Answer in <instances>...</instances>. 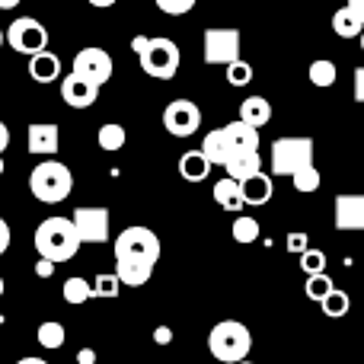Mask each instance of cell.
Instances as JSON below:
<instances>
[{
  "mask_svg": "<svg viewBox=\"0 0 364 364\" xmlns=\"http://www.w3.org/2000/svg\"><path fill=\"white\" fill-rule=\"evenodd\" d=\"M355 100L364 102V68H355Z\"/></svg>",
  "mask_w": 364,
  "mask_h": 364,
  "instance_id": "60d3db41",
  "label": "cell"
},
{
  "mask_svg": "<svg viewBox=\"0 0 364 364\" xmlns=\"http://www.w3.org/2000/svg\"><path fill=\"white\" fill-rule=\"evenodd\" d=\"M4 45H6V42H4V29H0V48H4Z\"/></svg>",
  "mask_w": 364,
  "mask_h": 364,
  "instance_id": "816d5d0a",
  "label": "cell"
},
{
  "mask_svg": "<svg viewBox=\"0 0 364 364\" xmlns=\"http://www.w3.org/2000/svg\"><path fill=\"white\" fill-rule=\"evenodd\" d=\"M36 250L38 259H48L51 265L70 262L80 250V240H77L70 218H45L36 230Z\"/></svg>",
  "mask_w": 364,
  "mask_h": 364,
  "instance_id": "6da1fadb",
  "label": "cell"
},
{
  "mask_svg": "<svg viewBox=\"0 0 364 364\" xmlns=\"http://www.w3.org/2000/svg\"><path fill=\"white\" fill-rule=\"evenodd\" d=\"M10 240H13V233H10V224H6V220L0 218V256H4V252L10 250Z\"/></svg>",
  "mask_w": 364,
  "mask_h": 364,
  "instance_id": "74e56055",
  "label": "cell"
},
{
  "mask_svg": "<svg viewBox=\"0 0 364 364\" xmlns=\"http://www.w3.org/2000/svg\"><path fill=\"white\" fill-rule=\"evenodd\" d=\"M307 74H310V83H314V87H320V90L333 87V83L339 80V70H336V64L329 61V58H320V61H314Z\"/></svg>",
  "mask_w": 364,
  "mask_h": 364,
  "instance_id": "4316f807",
  "label": "cell"
},
{
  "mask_svg": "<svg viewBox=\"0 0 364 364\" xmlns=\"http://www.w3.org/2000/svg\"><path fill=\"white\" fill-rule=\"evenodd\" d=\"M61 100L68 102L70 109H90L96 100H100V87H93V83L80 80V77L68 74L61 80Z\"/></svg>",
  "mask_w": 364,
  "mask_h": 364,
  "instance_id": "5bb4252c",
  "label": "cell"
},
{
  "mask_svg": "<svg viewBox=\"0 0 364 364\" xmlns=\"http://www.w3.org/2000/svg\"><path fill=\"white\" fill-rule=\"evenodd\" d=\"M109 208H77L74 214H70V224H74L77 230V240L83 243H106L109 240Z\"/></svg>",
  "mask_w": 364,
  "mask_h": 364,
  "instance_id": "30bf717a",
  "label": "cell"
},
{
  "mask_svg": "<svg viewBox=\"0 0 364 364\" xmlns=\"http://www.w3.org/2000/svg\"><path fill=\"white\" fill-rule=\"evenodd\" d=\"M314 138H278L272 141V173L275 176H297L314 166Z\"/></svg>",
  "mask_w": 364,
  "mask_h": 364,
  "instance_id": "277c9868",
  "label": "cell"
},
{
  "mask_svg": "<svg viewBox=\"0 0 364 364\" xmlns=\"http://www.w3.org/2000/svg\"><path fill=\"white\" fill-rule=\"evenodd\" d=\"M36 275L38 278H51V275H55V265H51L48 259H38V262H36Z\"/></svg>",
  "mask_w": 364,
  "mask_h": 364,
  "instance_id": "b9f144b4",
  "label": "cell"
},
{
  "mask_svg": "<svg viewBox=\"0 0 364 364\" xmlns=\"http://www.w3.org/2000/svg\"><path fill=\"white\" fill-rule=\"evenodd\" d=\"M154 4H157V10L170 13V16H182V13H188L198 0H154Z\"/></svg>",
  "mask_w": 364,
  "mask_h": 364,
  "instance_id": "d590c367",
  "label": "cell"
},
{
  "mask_svg": "<svg viewBox=\"0 0 364 364\" xmlns=\"http://www.w3.org/2000/svg\"><path fill=\"white\" fill-rule=\"evenodd\" d=\"M29 77L36 83H55L61 77V58L55 51H38L29 58Z\"/></svg>",
  "mask_w": 364,
  "mask_h": 364,
  "instance_id": "e0dca14e",
  "label": "cell"
},
{
  "mask_svg": "<svg viewBox=\"0 0 364 364\" xmlns=\"http://www.w3.org/2000/svg\"><path fill=\"white\" fill-rule=\"evenodd\" d=\"M358 38H361V51H364V29H361V36H358Z\"/></svg>",
  "mask_w": 364,
  "mask_h": 364,
  "instance_id": "f5cc1de1",
  "label": "cell"
},
{
  "mask_svg": "<svg viewBox=\"0 0 364 364\" xmlns=\"http://www.w3.org/2000/svg\"><path fill=\"white\" fill-rule=\"evenodd\" d=\"M74 188V173L61 164V160H42L36 170L29 173V192L45 205H58L64 201Z\"/></svg>",
  "mask_w": 364,
  "mask_h": 364,
  "instance_id": "3957f363",
  "label": "cell"
},
{
  "mask_svg": "<svg viewBox=\"0 0 364 364\" xmlns=\"http://www.w3.org/2000/svg\"><path fill=\"white\" fill-rule=\"evenodd\" d=\"M4 170H6V166H4V157H0V176H4Z\"/></svg>",
  "mask_w": 364,
  "mask_h": 364,
  "instance_id": "f907efd6",
  "label": "cell"
},
{
  "mask_svg": "<svg viewBox=\"0 0 364 364\" xmlns=\"http://www.w3.org/2000/svg\"><path fill=\"white\" fill-rule=\"evenodd\" d=\"M23 0H0V10H13V6H19Z\"/></svg>",
  "mask_w": 364,
  "mask_h": 364,
  "instance_id": "7dc6e473",
  "label": "cell"
},
{
  "mask_svg": "<svg viewBox=\"0 0 364 364\" xmlns=\"http://www.w3.org/2000/svg\"><path fill=\"white\" fill-rule=\"evenodd\" d=\"M320 307H323V314H326L329 320H339V316H346L348 310H352V297H348L346 291L333 288V291H329V294L320 301Z\"/></svg>",
  "mask_w": 364,
  "mask_h": 364,
  "instance_id": "484cf974",
  "label": "cell"
},
{
  "mask_svg": "<svg viewBox=\"0 0 364 364\" xmlns=\"http://www.w3.org/2000/svg\"><path fill=\"white\" fill-rule=\"evenodd\" d=\"M154 342H157V346H170V342H173V329L170 326H157V329H154Z\"/></svg>",
  "mask_w": 364,
  "mask_h": 364,
  "instance_id": "f35d334b",
  "label": "cell"
},
{
  "mask_svg": "<svg viewBox=\"0 0 364 364\" xmlns=\"http://www.w3.org/2000/svg\"><path fill=\"white\" fill-rule=\"evenodd\" d=\"M164 128L173 138H192L201 128V109L192 100H173L164 109Z\"/></svg>",
  "mask_w": 364,
  "mask_h": 364,
  "instance_id": "8fae6325",
  "label": "cell"
},
{
  "mask_svg": "<svg viewBox=\"0 0 364 364\" xmlns=\"http://www.w3.org/2000/svg\"><path fill=\"white\" fill-rule=\"evenodd\" d=\"M208 352L220 364H240L252 352V333L240 320H220L208 333Z\"/></svg>",
  "mask_w": 364,
  "mask_h": 364,
  "instance_id": "7a4b0ae2",
  "label": "cell"
},
{
  "mask_svg": "<svg viewBox=\"0 0 364 364\" xmlns=\"http://www.w3.org/2000/svg\"><path fill=\"white\" fill-rule=\"evenodd\" d=\"M333 288H336V284H333V278H329L326 272H323V275H310V278H307V288H304V291H307V297H310V301H316V304H320L323 297H326Z\"/></svg>",
  "mask_w": 364,
  "mask_h": 364,
  "instance_id": "1f68e13d",
  "label": "cell"
},
{
  "mask_svg": "<svg viewBox=\"0 0 364 364\" xmlns=\"http://www.w3.org/2000/svg\"><path fill=\"white\" fill-rule=\"evenodd\" d=\"M237 186H240V201L252 208L269 205L272 195H275V182H272V176H265V173H256V176L237 182Z\"/></svg>",
  "mask_w": 364,
  "mask_h": 364,
  "instance_id": "9a60e30c",
  "label": "cell"
},
{
  "mask_svg": "<svg viewBox=\"0 0 364 364\" xmlns=\"http://www.w3.org/2000/svg\"><path fill=\"white\" fill-rule=\"evenodd\" d=\"M240 364H252V361H240Z\"/></svg>",
  "mask_w": 364,
  "mask_h": 364,
  "instance_id": "db71d44e",
  "label": "cell"
},
{
  "mask_svg": "<svg viewBox=\"0 0 364 364\" xmlns=\"http://www.w3.org/2000/svg\"><path fill=\"white\" fill-rule=\"evenodd\" d=\"M154 275L151 265H141V262H128V259H115V278L119 284H128V288H141L147 284Z\"/></svg>",
  "mask_w": 364,
  "mask_h": 364,
  "instance_id": "44dd1931",
  "label": "cell"
},
{
  "mask_svg": "<svg viewBox=\"0 0 364 364\" xmlns=\"http://www.w3.org/2000/svg\"><path fill=\"white\" fill-rule=\"evenodd\" d=\"M227 83H230V87H246V83H252V64L243 61V58L227 64Z\"/></svg>",
  "mask_w": 364,
  "mask_h": 364,
  "instance_id": "4dcf8cb0",
  "label": "cell"
},
{
  "mask_svg": "<svg viewBox=\"0 0 364 364\" xmlns=\"http://www.w3.org/2000/svg\"><path fill=\"white\" fill-rule=\"evenodd\" d=\"M77 364H96V352L93 348H80L77 352Z\"/></svg>",
  "mask_w": 364,
  "mask_h": 364,
  "instance_id": "7bdbcfd3",
  "label": "cell"
},
{
  "mask_svg": "<svg viewBox=\"0 0 364 364\" xmlns=\"http://www.w3.org/2000/svg\"><path fill=\"white\" fill-rule=\"evenodd\" d=\"M141 68L154 80H173L179 70V45L173 38H147V48L141 51Z\"/></svg>",
  "mask_w": 364,
  "mask_h": 364,
  "instance_id": "8992f818",
  "label": "cell"
},
{
  "mask_svg": "<svg viewBox=\"0 0 364 364\" xmlns=\"http://www.w3.org/2000/svg\"><path fill=\"white\" fill-rule=\"evenodd\" d=\"M240 51H243V36L240 29H205L201 36V55H205V64H233L240 61Z\"/></svg>",
  "mask_w": 364,
  "mask_h": 364,
  "instance_id": "ba28073f",
  "label": "cell"
},
{
  "mask_svg": "<svg viewBox=\"0 0 364 364\" xmlns=\"http://www.w3.org/2000/svg\"><path fill=\"white\" fill-rule=\"evenodd\" d=\"M227 170V179L233 182H243L250 176H256V173H262V157H259V151H246V154H230L224 164Z\"/></svg>",
  "mask_w": 364,
  "mask_h": 364,
  "instance_id": "2e32d148",
  "label": "cell"
},
{
  "mask_svg": "<svg viewBox=\"0 0 364 364\" xmlns=\"http://www.w3.org/2000/svg\"><path fill=\"white\" fill-rule=\"evenodd\" d=\"M90 6H100V10H106V6H115V0H87Z\"/></svg>",
  "mask_w": 364,
  "mask_h": 364,
  "instance_id": "bcb514c9",
  "label": "cell"
},
{
  "mask_svg": "<svg viewBox=\"0 0 364 364\" xmlns=\"http://www.w3.org/2000/svg\"><path fill=\"white\" fill-rule=\"evenodd\" d=\"M240 122L250 128H262L272 122V106L265 96H250V100H243V106H240Z\"/></svg>",
  "mask_w": 364,
  "mask_h": 364,
  "instance_id": "ffe728a7",
  "label": "cell"
},
{
  "mask_svg": "<svg viewBox=\"0 0 364 364\" xmlns=\"http://www.w3.org/2000/svg\"><path fill=\"white\" fill-rule=\"evenodd\" d=\"M294 179V188L297 192H316V188H320V170H316V166H307V170H301L297 173V176H291Z\"/></svg>",
  "mask_w": 364,
  "mask_h": 364,
  "instance_id": "e575fe53",
  "label": "cell"
},
{
  "mask_svg": "<svg viewBox=\"0 0 364 364\" xmlns=\"http://www.w3.org/2000/svg\"><path fill=\"white\" fill-rule=\"evenodd\" d=\"M214 201H218L224 211H230V214L243 211V201H240V186L233 179H227V176L214 182Z\"/></svg>",
  "mask_w": 364,
  "mask_h": 364,
  "instance_id": "603a6c76",
  "label": "cell"
},
{
  "mask_svg": "<svg viewBox=\"0 0 364 364\" xmlns=\"http://www.w3.org/2000/svg\"><path fill=\"white\" fill-rule=\"evenodd\" d=\"M201 157L208 160V166H224L227 157H230V144H227L224 128H214V132L205 134L201 141Z\"/></svg>",
  "mask_w": 364,
  "mask_h": 364,
  "instance_id": "d6986e66",
  "label": "cell"
},
{
  "mask_svg": "<svg viewBox=\"0 0 364 364\" xmlns=\"http://www.w3.org/2000/svg\"><path fill=\"white\" fill-rule=\"evenodd\" d=\"M333 214H336V227L346 233H364V195L355 192V195H336V205H333Z\"/></svg>",
  "mask_w": 364,
  "mask_h": 364,
  "instance_id": "7c38bea8",
  "label": "cell"
},
{
  "mask_svg": "<svg viewBox=\"0 0 364 364\" xmlns=\"http://www.w3.org/2000/svg\"><path fill=\"white\" fill-rule=\"evenodd\" d=\"M64 339H68V333H64L61 323L48 320V323H42V326H38V346L48 348V352L61 348V346H64Z\"/></svg>",
  "mask_w": 364,
  "mask_h": 364,
  "instance_id": "f1b7e54d",
  "label": "cell"
},
{
  "mask_svg": "<svg viewBox=\"0 0 364 364\" xmlns=\"http://www.w3.org/2000/svg\"><path fill=\"white\" fill-rule=\"evenodd\" d=\"M96 141H100V147H102V151L115 154V151H122V147H125L128 132L119 125V122H106V125L100 128V134H96Z\"/></svg>",
  "mask_w": 364,
  "mask_h": 364,
  "instance_id": "cb8c5ba5",
  "label": "cell"
},
{
  "mask_svg": "<svg viewBox=\"0 0 364 364\" xmlns=\"http://www.w3.org/2000/svg\"><path fill=\"white\" fill-rule=\"evenodd\" d=\"M307 250H310L307 233H288V252H297V256H304Z\"/></svg>",
  "mask_w": 364,
  "mask_h": 364,
  "instance_id": "8d00e7d4",
  "label": "cell"
},
{
  "mask_svg": "<svg viewBox=\"0 0 364 364\" xmlns=\"http://www.w3.org/2000/svg\"><path fill=\"white\" fill-rule=\"evenodd\" d=\"M208 173H211V166H208V160L201 157V151L182 154V160H179V176L186 179V182H205Z\"/></svg>",
  "mask_w": 364,
  "mask_h": 364,
  "instance_id": "7402d4cb",
  "label": "cell"
},
{
  "mask_svg": "<svg viewBox=\"0 0 364 364\" xmlns=\"http://www.w3.org/2000/svg\"><path fill=\"white\" fill-rule=\"evenodd\" d=\"M112 70H115L112 55L96 48V45H90V48H80L74 55V70H70V74L87 80V83H93V87H102V83L112 80Z\"/></svg>",
  "mask_w": 364,
  "mask_h": 364,
  "instance_id": "9c48e42d",
  "label": "cell"
},
{
  "mask_svg": "<svg viewBox=\"0 0 364 364\" xmlns=\"http://www.w3.org/2000/svg\"><path fill=\"white\" fill-rule=\"evenodd\" d=\"M227 144H230V154H246V151H259V132L243 122H230L224 125Z\"/></svg>",
  "mask_w": 364,
  "mask_h": 364,
  "instance_id": "ac0fdd59",
  "label": "cell"
},
{
  "mask_svg": "<svg viewBox=\"0 0 364 364\" xmlns=\"http://www.w3.org/2000/svg\"><path fill=\"white\" fill-rule=\"evenodd\" d=\"M144 48H147V36H134L132 38V51H134V55H141Z\"/></svg>",
  "mask_w": 364,
  "mask_h": 364,
  "instance_id": "f6af8a7d",
  "label": "cell"
},
{
  "mask_svg": "<svg viewBox=\"0 0 364 364\" xmlns=\"http://www.w3.org/2000/svg\"><path fill=\"white\" fill-rule=\"evenodd\" d=\"M230 233H233V240H237V243H256V240H259V220L240 214V218L233 220Z\"/></svg>",
  "mask_w": 364,
  "mask_h": 364,
  "instance_id": "f546056e",
  "label": "cell"
},
{
  "mask_svg": "<svg viewBox=\"0 0 364 364\" xmlns=\"http://www.w3.org/2000/svg\"><path fill=\"white\" fill-rule=\"evenodd\" d=\"M4 42L10 45L19 55H38V51H48V29L38 23L36 16H19L10 23V29L4 32Z\"/></svg>",
  "mask_w": 364,
  "mask_h": 364,
  "instance_id": "52a82bcc",
  "label": "cell"
},
{
  "mask_svg": "<svg viewBox=\"0 0 364 364\" xmlns=\"http://www.w3.org/2000/svg\"><path fill=\"white\" fill-rule=\"evenodd\" d=\"M361 29H364V26L352 16V13L346 10V6L333 13V32H336L339 38H355V36H361Z\"/></svg>",
  "mask_w": 364,
  "mask_h": 364,
  "instance_id": "83f0119b",
  "label": "cell"
},
{
  "mask_svg": "<svg viewBox=\"0 0 364 364\" xmlns=\"http://www.w3.org/2000/svg\"><path fill=\"white\" fill-rule=\"evenodd\" d=\"M64 301L74 304V307H80V304L93 301V284H90L87 278H80V275L68 278V282H64Z\"/></svg>",
  "mask_w": 364,
  "mask_h": 364,
  "instance_id": "d4e9b609",
  "label": "cell"
},
{
  "mask_svg": "<svg viewBox=\"0 0 364 364\" xmlns=\"http://www.w3.org/2000/svg\"><path fill=\"white\" fill-rule=\"evenodd\" d=\"M301 269H304V275H323L326 272V252L323 250H307L301 256Z\"/></svg>",
  "mask_w": 364,
  "mask_h": 364,
  "instance_id": "836d02e7",
  "label": "cell"
},
{
  "mask_svg": "<svg viewBox=\"0 0 364 364\" xmlns=\"http://www.w3.org/2000/svg\"><path fill=\"white\" fill-rule=\"evenodd\" d=\"M4 291H6V284H4V278H0V297H4Z\"/></svg>",
  "mask_w": 364,
  "mask_h": 364,
  "instance_id": "681fc988",
  "label": "cell"
},
{
  "mask_svg": "<svg viewBox=\"0 0 364 364\" xmlns=\"http://www.w3.org/2000/svg\"><path fill=\"white\" fill-rule=\"evenodd\" d=\"M58 144H61V132H58L55 122H32L29 132H26V151L36 154V157H55Z\"/></svg>",
  "mask_w": 364,
  "mask_h": 364,
  "instance_id": "4fadbf2b",
  "label": "cell"
},
{
  "mask_svg": "<svg viewBox=\"0 0 364 364\" xmlns=\"http://www.w3.org/2000/svg\"><path fill=\"white\" fill-rule=\"evenodd\" d=\"M16 364H48V361H42V358H19Z\"/></svg>",
  "mask_w": 364,
  "mask_h": 364,
  "instance_id": "c3c4849f",
  "label": "cell"
},
{
  "mask_svg": "<svg viewBox=\"0 0 364 364\" xmlns=\"http://www.w3.org/2000/svg\"><path fill=\"white\" fill-rule=\"evenodd\" d=\"M6 147H10V128H6L4 122H0V157H4Z\"/></svg>",
  "mask_w": 364,
  "mask_h": 364,
  "instance_id": "ee69618b",
  "label": "cell"
},
{
  "mask_svg": "<svg viewBox=\"0 0 364 364\" xmlns=\"http://www.w3.org/2000/svg\"><path fill=\"white\" fill-rule=\"evenodd\" d=\"M119 291H122V284H119V278H115V275H96V282H93V297H102V301H115V297H119Z\"/></svg>",
  "mask_w": 364,
  "mask_h": 364,
  "instance_id": "d6a6232c",
  "label": "cell"
},
{
  "mask_svg": "<svg viewBox=\"0 0 364 364\" xmlns=\"http://www.w3.org/2000/svg\"><path fill=\"white\" fill-rule=\"evenodd\" d=\"M115 259H128V262L141 265H157L160 259V240L151 227H125L115 237Z\"/></svg>",
  "mask_w": 364,
  "mask_h": 364,
  "instance_id": "5b68a950",
  "label": "cell"
},
{
  "mask_svg": "<svg viewBox=\"0 0 364 364\" xmlns=\"http://www.w3.org/2000/svg\"><path fill=\"white\" fill-rule=\"evenodd\" d=\"M346 10L352 13V16L364 26V0H346Z\"/></svg>",
  "mask_w": 364,
  "mask_h": 364,
  "instance_id": "ab89813d",
  "label": "cell"
}]
</instances>
